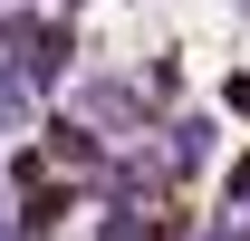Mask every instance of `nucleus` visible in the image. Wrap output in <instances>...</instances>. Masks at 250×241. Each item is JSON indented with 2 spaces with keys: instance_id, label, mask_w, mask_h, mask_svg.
Instances as JSON below:
<instances>
[{
  "instance_id": "f257e3e1",
  "label": "nucleus",
  "mask_w": 250,
  "mask_h": 241,
  "mask_svg": "<svg viewBox=\"0 0 250 241\" xmlns=\"http://www.w3.org/2000/svg\"><path fill=\"white\" fill-rule=\"evenodd\" d=\"M77 106H87V125H145V96L116 87V77H87V87H77Z\"/></svg>"
},
{
  "instance_id": "f03ea898",
  "label": "nucleus",
  "mask_w": 250,
  "mask_h": 241,
  "mask_svg": "<svg viewBox=\"0 0 250 241\" xmlns=\"http://www.w3.org/2000/svg\"><path fill=\"white\" fill-rule=\"evenodd\" d=\"M48 154H58L67 174H106V154H96V125H87V116H58V125H48Z\"/></svg>"
},
{
  "instance_id": "7ed1b4c3",
  "label": "nucleus",
  "mask_w": 250,
  "mask_h": 241,
  "mask_svg": "<svg viewBox=\"0 0 250 241\" xmlns=\"http://www.w3.org/2000/svg\"><path fill=\"white\" fill-rule=\"evenodd\" d=\"M231 203H250V164H241V174H231Z\"/></svg>"
},
{
  "instance_id": "20e7f679",
  "label": "nucleus",
  "mask_w": 250,
  "mask_h": 241,
  "mask_svg": "<svg viewBox=\"0 0 250 241\" xmlns=\"http://www.w3.org/2000/svg\"><path fill=\"white\" fill-rule=\"evenodd\" d=\"M202 241H250V232H202Z\"/></svg>"
}]
</instances>
